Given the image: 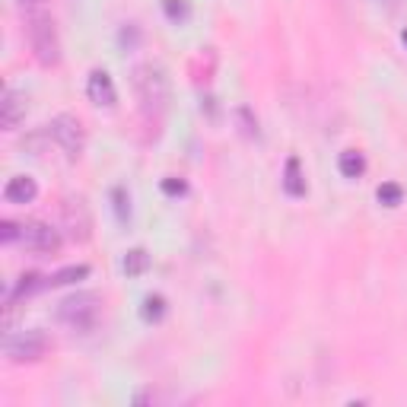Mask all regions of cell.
<instances>
[{"label":"cell","instance_id":"6da1fadb","mask_svg":"<svg viewBox=\"0 0 407 407\" xmlns=\"http://www.w3.org/2000/svg\"><path fill=\"white\" fill-rule=\"evenodd\" d=\"M134 90L140 99L147 115H159L169 102V80L163 76V70L153 64H140L134 70Z\"/></svg>","mask_w":407,"mask_h":407},{"label":"cell","instance_id":"7a4b0ae2","mask_svg":"<svg viewBox=\"0 0 407 407\" xmlns=\"http://www.w3.org/2000/svg\"><path fill=\"white\" fill-rule=\"evenodd\" d=\"M99 302L96 293H74L58 306V322L74 331H90L99 322Z\"/></svg>","mask_w":407,"mask_h":407},{"label":"cell","instance_id":"3957f363","mask_svg":"<svg viewBox=\"0 0 407 407\" xmlns=\"http://www.w3.org/2000/svg\"><path fill=\"white\" fill-rule=\"evenodd\" d=\"M25 29H29V42H32L35 58L42 61V64H58L61 45H58V29H54V19L45 17V13H29Z\"/></svg>","mask_w":407,"mask_h":407},{"label":"cell","instance_id":"277c9868","mask_svg":"<svg viewBox=\"0 0 407 407\" xmlns=\"http://www.w3.org/2000/svg\"><path fill=\"white\" fill-rule=\"evenodd\" d=\"M45 350H48V337L42 331H19L3 341V353L13 363H35L39 357H45Z\"/></svg>","mask_w":407,"mask_h":407},{"label":"cell","instance_id":"5b68a950","mask_svg":"<svg viewBox=\"0 0 407 407\" xmlns=\"http://www.w3.org/2000/svg\"><path fill=\"white\" fill-rule=\"evenodd\" d=\"M48 134L54 137V143H58L70 159H76L83 153V125H80L74 115H58L51 121Z\"/></svg>","mask_w":407,"mask_h":407},{"label":"cell","instance_id":"8992f818","mask_svg":"<svg viewBox=\"0 0 407 407\" xmlns=\"http://www.w3.org/2000/svg\"><path fill=\"white\" fill-rule=\"evenodd\" d=\"M17 242L25 251H35V255H51V251L61 249L58 229H51V226H45V223H23L19 226Z\"/></svg>","mask_w":407,"mask_h":407},{"label":"cell","instance_id":"52a82bcc","mask_svg":"<svg viewBox=\"0 0 407 407\" xmlns=\"http://www.w3.org/2000/svg\"><path fill=\"white\" fill-rule=\"evenodd\" d=\"M64 226L70 229V236H74V239H90L92 216H90V210H86V204L80 198L67 200V204H64Z\"/></svg>","mask_w":407,"mask_h":407},{"label":"cell","instance_id":"ba28073f","mask_svg":"<svg viewBox=\"0 0 407 407\" xmlns=\"http://www.w3.org/2000/svg\"><path fill=\"white\" fill-rule=\"evenodd\" d=\"M86 96H90L96 105L112 108V105H115V99H118L112 76H108L105 70H92V74H90V83H86Z\"/></svg>","mask_w":407,"mask_h":407},{"label":"cell","instance_id":"9c48e42d","mask_svg":"<svg viewBox=\"0 0 407 407\" xmlns=\"http://www.w3.org/2000/svg\"><path fill=\"white\" fill-rule=\"evenodd\" d=\"M25 115V99L19 96L17 90H3V102H0V125H3V131H13V127L23 121Z\"/></svg>","mask_w":407,"mask_h":407},{"label":"cell","instance_id":"30bf717a","mask_svg":"<svg viewBox=\"0 0 407 407\" xmlns=\"http://www.w3.org/2000/svg\"><path fill=\"white\" fill-rule=\"evenodd\" d=\"M35 194H39V188H35V182L29 175L10 178L7 188H3V198H7L10 204H29V200H35Z\"/></svg>","mask_w":407,"mask_h":407},{"label":"cell","instance_id":"8fae6325","mask_svg":"<svg viewBox=\"0 0 407 407\" xmlns=\"http://www.w3.org/2000/svg\"><path fill=\"white\" fill-rule=\"evenodd\" d=\"M283 185H286V191H290L293 198H302V194H306V182H302V175H300V159H290V163H286V178H283Z\"/></svg>","mask_w":407,"mask_h":407},{"label":"cell","instance_id":"7c38bea8","mask_svg":"<svg viewBox=\"0 0 407 407\" xmlns=\"http://www.w3.org/2000/svg\"><path fill=\"white\" fill-rule=\"evenodd\" d=\"M45 286V280L39 274H25V277H19V283H17V290L7 296V302H13V300H23V296H32L35 290H42Z\"/></svg>","mask_w":407,"mask_h":407},{"label":"cell","instance_id":"4fadbf2b","mask_svg":"<svg viewBox=\"0 0 407 407\" xmlns=\"http://www.w3.org/2000/svg\"><path fill=\"white\" fill-rule=\"evenodd\" d=\"M147 267H150V255H147L143 249H134L131 255L125 258V274L127 277H140Z\"/></svg>","mask_w":407,"mask_h":407},{"label":"cell","instance_id":"5bb4252c","mask_svg":"<svg viewBox=\"0 0 407 407\" xmlns=\"http://www.w3.org/2000/svg\"><path fill=\"white\" fill-rule=\"evenodd\" d=\"M363 169H366V159L359 156V153H353V150L341 153V172L347 175V178H357V175H363Z\"/></svg>","mask_w":407,"mask_h":407},{"label":"cell","instance_id":"9a60e30c","mask_svg":"<svg viewBox=\"0 0 407 407\" xmlns=\"http://www.w3.org/2000/svg\"><path fill=\"white\" fill-rule=\"evenodd\" d=\"M90 274V267L86 264H76V267H64V271H58V274L51 277V286H61V283H74V280H80V277H86Z\"/></svg>","mask_w":407,"mask_h":407},{"label":"cell","instance_id":"2e32d148","mask_svg":"<svg viewBox=\"0 0 407 407\" xmlns=\"http://www.w3.org/2000/svg\"><path fill=\"white\" fill-rule=\"evenodd\" d=\"M163 312H166V300H163V296H150V300L143 302V318H147V322H159Z\"/></svg>","mask_w":407,"mask_h":407},{"label":"cell","instance_id":"e0dca14e","mask_svg":"<svg viewBox=\"0 0 407 407\" xmlns=\"http://www.w3.org/2000/svg\"><path fill=\"white\" fill-rule=\"evenodd\" d=\"M166 13L172 23H185L188 19V3L185 0H166Z\"/></svg>","mask_w":407,"mask_h":407},{"label":"cell","instance_id":"ac0fdd59","mask_svg":"<svg viewBox=\"0 0 407 407\" xmlns=\"http://www.w3.org/2000/svg\"><path fill=\"white\" fill-rule=\"evenodd\" d=\"M379 200L388 204V207L401 204V188H398V185H382V188H379Z\"/></svg>","mask_w":407,"mask_h":407},{"label":"cell","instance_id":"d6986e66","mask_svg":"<svg viewBox=\"0 0 407 407\" xmlns=\"http://www.w3.org/2000/svg\"><path fill=\"white\" fill-rule=\"evenodd\" d=\"M166 191H172V194H175V191H185V185H182V182H178V185H175V182H166Z\"/></svg>","mask_w":407,"mask_h":407},{"label":"cell","instance_id":"ffe728a7","mask_svg":"<svg viewBox=\"0 0 407 407\" xmlns=\"http://www.w3.org/2000/svg\"><path fill=\"white\" fill-rule=\"evenodd\" d=\"M19 3H23V7H42L45 0H19Z\"/></svg>","mask_w":407,"mask_h":407},{"label":"cell","instance_id":"44dd1931","mask_svg":"<svg viewBox=\"0 0 407 407\" xmlns=\"http://www.w3.org/2000/svg\"><path fill=\"white\" fill-rule=\"evenodd\" d=\"M404 45H407V32H404Z\"/></svg>","mask_w":407,"mask_h":407}]
</instances>
